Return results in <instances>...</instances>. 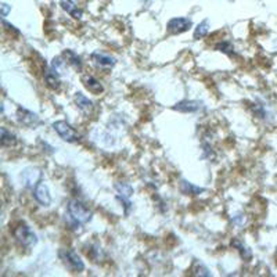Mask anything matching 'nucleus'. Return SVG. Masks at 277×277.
Wrapping results in <instances>:
<instances>
[{
  "label": "nucleus",
  "instance_id": "412c9836",
  "mask_svg": "<svg viewBox=\"0 0 277 277\" xmlns=\"http://www.w3.org/2000/svg\"><path fill=\"white\" fill-rule=\"evenodd\" d=\"M208 32H210V20H204L194 30V39H202L208 35Z\"/></svg>",
  "mask_w": 277,
  "mask_h": 277
},
{
  "label": "nucleus",
  "instance_id": "2eb2a0df",
  "mask_svg": "<svg viewBox=\"0 0 277 277\" xmlns=\"http://www.w3.org/2000/svg\"><path fill=\"white\" fill-rule=\"evenodd\" d=\"M60 6L61 8H62L66 14H70L74 20H80L82 18V16H84V12L74 3L72 0H61Z\"/></svg>",
  "mask_w": 277,
  "mask_h": 277
},
{
  "label": "nucleus",
  "instance_id": "0eeeda50",
  "mask_svg": "<svg viewBox=\"0 0 277 277\" xmlns=\"http://www.w3.org/2000/svg\"><path fill=\"white\" fill-rule=\"evenodd\" d=\"M17 120L22 126L26 128H35L40 124V120H39L38 114L24 108V107H18L17 108Z\"/></svg>",
  "mask_w": 277,
  "mask_h": 277
},
{
  "label": "nucleus",
  "instance_id": "f03ea898",
  "mask_svg": "<svg viewBox=\"0 0 277 277\" xmlns=\"http://www.w3.org/2000/svg\"><path fill=\"white\" fill-rule=\"evenodd\" d=\"M12 236H14L16 241L18 242L21 247L30 248L34 247V246H36V234L34 233V230L30 229L26 223H18V224L14 228V230H12Z\"/></svg>",
  "mask_w": 277,
  "mask_h": 277
},
{
  "label": "nucleus",
  "instance_id": "aec40b11",
  "mask_svg": "<svg viewBox=\"0 0 277 277\" xmlns=\"http://www.w3.org/2000/svg\"><path fill=\"white\" fill-rule=\"evenodd\" d=\"M215 50L220 52L223 54L230 56V57H236L234 46H233V43L228 42V40H223V42L218 43L216 46H215Z\"/></svg>",
  "mask_w": 277,
  "mask_h": 277
},
{
  "label": "nucleus",
  "instance_id": "f8f14e48",
  "mask_svg": "<svg viewBox=\"0 0 277 277\" xmlns=\"http://www.w3.org/2000/svg\"><path fill=\"white\" fill-rule=\"evenodd\" d=\"M22 182H24V184L26 187H35L40 182V178H42V174H40V170H38V169L34 168H26L22 172Z\"/></svg>",
  "mask_w": 277,
  "mask_h": 277
},
{
  "label": "nucleus",
  "instance_id": "9b49d317",
  "mask_svg": "<svg viewBox=\"0 0 277 277\" xmlns=\"http://www.w3.org/2000/svg\"><path fill=\"white\" fill-rule=\"evenodd\" d=\"M74 100H75V104L78 106V108L80 110L84 115H90L92 112H93V108H94L93 102L89 100V97L84 96V93L76 92L75 96H74Z\"/></svg>",
  "mask_w": 277,
  "mask_h": 277
},
{
  "label": "nucleus",
  "instance_id": "b1692460",
  "mask_svg": "<svg viewBox=\"0 0 277 277\" xmlns=\"http://www.w3.org/2000/svg\"><path fill=\"white\" fill-rule=\"evenodd\" d=\"M3 26H4V30H6L7 32H12V34H16V35H20V34H21V32H20V30H17V28H16L14 25L8 24V22H7L4 18H3Z\"/></svg>",
  "mask_w": 277,
  "mask_h": 277
},
{
  "label": "nucleus",
  "instance_id": "f3484780",
  "mask_svg": "<svg viewBox=\"0 0 277 277\" xmlns=\"http://www.w3.org/2000/svg\"><path fill=\"white\" fill-rule=\"evenodd\" d=\"M179 188H180L182 194H184V196H198V194L204 193L205 192V188H202V187L200 186H196V184L184 180V179H182L180 183H179Z\"/></svg>",
  "mask_w": 277,
  "mask_h": 277
},
{
  "label": "nucleus",
  "instance_id": "1a4fd4ad",
  "mask_svg": "<svg viewBox=\"0 0 277 277\" xmlns=\"http://www.w3.org/2000/svg\"><path fill=\"white\" fill-rule=\"evenodd\" d=\"M202 102H197V100H182V102H176L172 108L179 112H184V114H192V112H198L202 108Z\"/></svg>",
  "mask_w": 277,
  "mask_h": 277
},
{
  "label": "nucleus",
  "instance_id": "ddd939ff",
  "mask_svg": "<svg viewBox=\"0 0 277 277\" xmlns=\"http://www.w3.org/2000/svg\"><path fill=\"white\" fill-rule=\"evenodd\" d=\"M92 60L94 61V64L98 66H114L116 64V60L112 56L107 54V53H102V52H94L92 53Z\"/></svg>",
  "mask_w": 277,
  "mask_h": 277
},
{
  "label": "nucleus",
  "instance_id": "20e7f679",
  "mask_svg": "<svg viewBox=\"0 0 277 277\" xmlns=\"http://www.w3.org/2000/svg\"><path fill=\"white\" fill-rule=\"evenodd\" d=\"M53 129L66 143H78L80 140V134L66 120H56L53 124Z\"/></svg>",
  "mask_w": 277,
  "mask_h": 277
},
{
  "label": "nucleus",
  "instance_id": "39448f33",
  "mask_svg": "<svg viewBox=\"0 0 277 277\" xmlns=\"http://www.w3.org/2000/svg\"><path fill=\"white\" fill-rule=\"evenodd\" d=\"M115 190H116V200L125 208V215H129V211L132 208V202H130V197L133 196V187L126 183V182H118L115 183Z\"/></svg>",
  "mask_w": 277,
  "mask_h": 277
},
{
  "label": "nucleus",
  "instance_id": "a211bd4d",
  "mask_svg": "<svg viewBox=\"0 0 277 277\" xmlns=\"http://www.w3.org/2000/svg\"><path fill=\"white\" fill-rule=\"evenodd\" d=\"M232 246L238 251L241 259H244V260H250V259L252 258V252H251V250H250L244 242H241L240 240L234 238V240L232 241Z\"/></svg>",
  "mask_w": 277,
  "mask_h": 277
},
{
  "label": "nucleus",
  "instance_id": "dca6fc26",
  "mask_svg": "<svg viewBox=\"0 0 277 277\" xmlns=\"http://www.w3.org/2000/svg\"><path fill=\"white\" fill-rule=\"evenodd\" d=\"M62 57L66 58V64H70V66H72L74 70H76V71H82V68H84V62H82V58H80L75 52L70 50V48H66V50L62 52Z\"/></svg>",
  "mask_w": 277,
  "mask_h": 277
},
{
  "label": "nucleus",
  "instance_id": "423d86ee",
  "mask_svg": "<svg viewBox=\"0 0 277 277\" xmlns=\"http://www.w3.org/2000/svg\"><path fill=\"white\" fill-rule=\"evenodd\" d=\"M193 26V21L190 18H183V17H176V18L169 20L168 24H166V30L169 34H174V35H179L186 32Z\"/></svg>",
  "mask_w": 277,
  "mask_h": 277
},
{
  "label": "nucleus",
  "instance_id": "5701e85b",
  "mask_svg": "<svg viewBox=\"0 0 277 277\" xmlns=\"http://www.w3.org/2000/svg\"><path fill=\"white\" fill-rule=\"evenodd\" d=\"M193 272L196 276H201V277L211 276V272H210V269H208V268H206L205 265H202V264H196Z\"/></svg>",
  "mask_w": 277,
  "mask_h": 277
},
{
  "label": "nucleus",
  "instance_id": "393cba45",
  "mask_svg": "<svg viewBox=\"0 0 277 277\" xmlns=\"http://www.w3.org/2000/svg\"><path fill=\"white\" fill-rule=\"evenodd\" d=\"M10 10H12V6H8V4H6V3H3V4H2V17H3V18L7 17V14H8Z\"/></svg>",
  "mask_w": 277,
  "mask_h": 277
},
{
  "label": "nucleus",
  "instance_id": "4468645a",
  "mask_svg": "<svg viewBox=\"0 0 277 277\" xmlns=\"http://www.w3.org/2000/svg\"><path fill=\"white\" fill-rule=\"evenodd\" d=\"M44 82H46V86L50 88L52 90H57V89H60L61 80H60V76H58V72H56L52 66L44 70Z\"/></svg>",
  "mask_w": 277,
  "mask_h": 277
},
{
  "label": "nucleus",
  "instance_id": "7ed1b4c3",
  "mask_svg": "<svg viewBox=\"0 0 277 277\" xmlns=\"http://www.w3.org/2000/svg\"><path fill=\"white\" fill-rule=\"evenodd\" d=\"M58 256L62 260V264L72 272H84V260L80 259L78 254L75 252L74 250L70 248H62L58 251Z\"/></svg>",
  "mask_w": 277,
  "mask_h": 277
},
{
  "label": "nucleus",
  "instance_id": "9d476101",
  "mask_svg": "<svg viewBox=\"0 0 277 277\" xmlns=\"http://www.w3.org/2000/svg\"><path fill=\"white\" fill-rule=\"evenodd\" d=\"M82 84L93 94H100V93L104 92V86L102 84V82L94 78L93 75H89V74H86V75L82 76Z\"/></svg>",
  "mask_w": 277,
  "mask_h": 277
},
{
  "label": "nucleus",
  "instance_id": "6ab92c4d",
  "mask_svg": "<svg viewBox=\"0 0 277 277\" xmlns=\"http://www.w3.org/2000/svg\"><path fill=\"white\" fill-rule=\"evenodd\" d=\"M0 132H2V138H0V142H2V146L3 147H12L17 143V138H16V134L12 132H8L6 128H2L0 129Z\"/></svg>",
  "mask_w": 277,
  "mask_h": 277
},
{
  "label": "nucleus",
  "instance_id": "f257e3e1",
  "mask_svg": "<svg viewBox=\"0 0 277 277\" xmlns=\"http://www.w3.org/2000/svg\"><path fill=\"white\" fill-rule=\"evenodd\" d=\"M93 216V212L79 200H70L66 205V219L72 226V229L80 228L89 223Z\"/></svg>",
  "mask_w": 277,
  "mask_h": 277
},
{
  "label": "nucleus",
  "instance_id": "4be33fe9",
  "mask_svg": "<svg viewBox=\"0 0 277 277\" xmlns=\"http://www.w3.org/2000/svg\"><path fill=\"white\" fill-rule=\"evenodd\" d=\"M86 255H88L93 262H96V264H98V262L102 260V258H104V252H102V250L98 247V246H90V250L86 251Z\"/></svg>",
  "mask_w": 277,
  "mask_h": 277
},
{
  "label": "nucleus",
  "instance_id": "6e6552de",
  "mask_svg": "<svg viewBox=\"0 0 277 277\" xmlns=\"http://www.w3.org/2000/svg\"><path fill=\"white\" fill-rule=\"evenodd\" d=\"M34 198L43 206H48L52 204V196H50L48 187L44 182L40 180L36 186L34 187Z\"/></svg>",
  "mask_w": 277,
  "mask_h": 277
}]
</instances>
